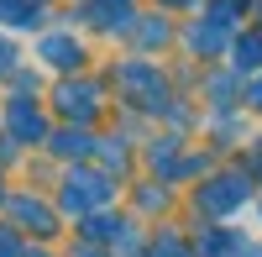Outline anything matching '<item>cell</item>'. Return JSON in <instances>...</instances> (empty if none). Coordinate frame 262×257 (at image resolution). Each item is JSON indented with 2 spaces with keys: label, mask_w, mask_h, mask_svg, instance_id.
<instances>
[{
  "label": "cell",
  "mask_w": 262,
  "mask_h": 257,
  "mask_svg": "<svg viewBox=\"0 0 262 257\" xmlns=\"http://www.w3.org/2000/svg\"><path fill=\"white\" fill-rule=\"evenodd\" d=\"M42 63H53V69H79V63H84V48H79L74 37L53 32V37H42Z\"/></svg>",
  "instance_id": "9"
},
{
  "label": "cell",
  "mask_w": 262,
  "mask_h": 257,
  "mask_svg": "<svg viewBox=\"0 0 262 257\" xmlns=\"http://www.w3.org/2000/svg\"><path fill=\"white\" fill-rule=\"evenodd\" d=\"M0 21L6 27H37V6L32 0H0Z\"/></svg>",
  "instance_id": "13"
},
{
  "label": "cell",
  "mask_w": 262,
  "mask_h": 257,
  "mask_svg": "<svg viewBox=\"0 0 262 257\" xmlns=\"http://www.w3.org/2000/svg\"><path fill=\"white\" fill-rule=\"evenodd\" d=\"M247 100H252V111H262V79H257L252 90H247Z\"/></svg>",
  "instance_id": "18"
},
{
  "label": "cell",
  "mask_w": 262,
  "mask_h": 257,
  "mask_svg": "<svg viewBox=\"0 0 262 257\" xmlns=\"http://www.w3.org/2000/svg\"><path fill=\"white\" fill-rule=\"evenodd\" d=\"M242 11H252V0H210V16L205 21H215V27H236V21H242Z\"/></svg>",
  "instance_id": "12"
},
{
  "label": "cell",
  "mask_w": 262,
  "mask_h": 257,
  "mask_svg": "<svg viewBox=\"0 0 262 257\" xmlns=\"http://www.w3.org/2000/svg\"><path fill=\"white\" fill-rule=\"evenodd\" d=\"M53 153H58V158H90V153H95V137H84V132H63V137L53 142Z\"/></svg>",
  "instance_id": "14"
},
{
  "label": "cell",
  "mask_w": 262,
  "mask_h": 257,
  "mask_svg": "<svg viewBox=\"0 0 262 257\" xmlns=\"http://www.w3.org/2000/svg\"><path fill=\"white\" fill-rule=\"evenodd\" d=\"M0 257H21V242H16V231L0 226Z\"/></svg>",
  "instance_id": "16"
},
{
  "label": "cell",
  "mask_w": 262,
  "mask_h": 257,
  "mask_svg": "<svg viewBox=\"0 0 262 257\" xmlns=\"http://www.w3.org/2000/svg\"><path fill=\"white\" fill-rule=\"evenodd\" d=\"M231 63H236V69H262V32H247V37H236L231 42Z\"/></svg>",
  "instance_id": "11"
},
{
  "label": "cell",
  "mask_w": 262,
  "mask_h": 257,
  "mask_svg": "<svg viewBox=\"0 0 262 257\" xmlns=\"http://www.w3.org/2000/svg\"><path fill=\"white\" fill-rule=\"evenodd\" d=\"M242 257H262V247H242Z\"/></svg>",
  "instance_id": "20"
},
{
  "label": "cell",
  "mask_w": 262,
  "mask_h": 257,
  "mask_svg": "<svg viewBox=\"0 0 262 257\" xmlns=\"http://www.w3.org/2000/svg\"><path fill=\"white\" fill-rule=\"evenodd\" d=\"M116 79L126 84V95H131V105H142V111H168V79H163V69H152V63H142V58H126L121 69H116Z\"/></svg>",
  "instance_id": "1"
},
{
  "label": "cell",
  "mask_w": 262,
  "mask_h": 257,
  "mask_svg": "<svg viewBox=\"0 0 262 257\" xmlns=\"http://www.w3.org/2000/svg\"><path fill=\"white\" fill-rule=\"evenodd\" d=\"M11 216L21 221V226H27V231H37V237H53V210L48 205H42V200H32V195H21V200H11Z\"/></svg>",
  "instance_id": "7"
},
{
  "label": "cell",
  "mask_w": 262,
  "mask_h": 257,
  "mask_svg": "<svg viewBox=\"0 0 262 257\" xmlns=\"http://www.w3.org/2000/svg\"><path fill=\"white\" fill-rule=\"evenodd\" d=\"M163 6H173V11H189V6H194V0H163Z\"/></svg>",
  "instance_id": "19"
},
{
  "label": "cell",
  "mask_w": 262,
  "mask_h": 257,
  "mask_svg": "<svg viewBox=\"0 0 262 257\" xmlns=\"http://www.w3.org/2000/svg\"><path fill=\"white\" fill-rule=\"evenodd\" d=\"M194 200H200V210L215 216V221H221V216H236V210L252 200V179H247V174H221V179L200 184V195H194Z\"/></svg>",
  "instance_id": "2"
},
{
  "label": "cell",
  "mask_w": 262,
  "mask_h": 257,
  "mask_svg": "<svg viewBox=\"0 0 262 257\" xmlns=\"http://www.w3.org/2000/svg\"><path fill=\"white\" fill-rule=\"evenodd\" d=\"M11 63H16V53H11V42H0V74H11Z\"/></svg>",
  "instance_id": "17"
},
{
  "label": "cell",
  "mask_w": 262,
  "mask_h": 257,
  "mask_svg": "<svg viewBox=\"0 0 262 257\" xmlns=\"http://www.w3.org/2000/svg\"><path fill=\"white\" fill-rule=\"evenodd\" d=\"M90 21H95L100 32H131V21H137V16H131V0H95V6H90Z\"/></svg>",
  "instance_id": "8"
},
{
  "label": "cell",
  "mask_w": 262,
  "mask_h": 257,
  "mask_svg": "<svg viewBox=\"0 0 262 257\" xmlns=\"http://www.w3.org/2000/svg\"><path fill=\"white\" fill-rule=\"evenodd\" d=\"M184 48H189L194 58H226V53H231V32L200 16V21H189V32H184Z\"/></svg>",
  "instance_id": "4"
},
{
  "label": "cell",
  "mask_w": 262,
  "mask_h": 257,
  "mask_svg": "<svg viewBox=\"0 0 262 257\" xmlns=\"http://www.w3.org/2000/svg\"><path fill=\"white\" fill-rule=\"evenodd\" d=\"M152 257H184V237L179 231H163V237L152 242Z\"/></svg>",
  "instance_id": "15"
},
{
  "label": "cell",
  "mask_w": 262,
  "mask_h": 257,
  "mask_svg": "<svg viewBox=\"0 0 262 257\" xmlns=\"http://www.w3.org/2000/svg\"><path fill=\"white\" fill-rule=\"evenodd\" d=\"M0 200H6V189H0Z\"/></svg>",
  "instance_id": "21"
},
{
  "label": "cell",
  "mask_w": 262,
  "mask_h": 257,
  "mask_svg": "<svg viewBox=\"0 0 262 257\" xmlns=\"http://www.w3.org/2000/svg\"><path fill=\"white\" fill-rule=\"evenodd\" d=\"M131 37H137V48H147V53H158V48L173 42V32H168L163 16H137V21H131Z\"/></svg>",
  "instance_id": "10"
},
{
  "label": "cell",
  "mask_w": 262,
  "mask_h": 257,
  "mask_svg": "<svg viewBox=\"0 0 262 257\" xmlns=\"http://www.w3.org/2000/svg\"><path fill=\"white\" fill-rule=\"evenodd\" d=\"M84 257H95V252H84Z\"/></svg>",
  "instance_id": "22"
},
{
  "label": "cell",
  "mask_w": 262,
  "mask_h": 257,
  "mask_svg": "<svg viewBox=\"0 0 262 257\" xmlns=\"http://www.w3.org/2000/svg\"><path fill=\"white\" fill-rule=\"evenodd\" d=\"M257 16H262V6H257Z\"/></svg>",
  "instance_id": "23"
},
{
  "label": "cell",
  "mask_w": 262,
  "mask_h": 257,
  "mask_svg": "<svg viewBox=\"0 0 262 257\" xmlns=\"http://www.w3.org/2000/svg\"><path fill=\"white\" fill-rule=\"evenodd\" d=\"M6 126H11L16 137H27V142H37L42 132H48V121L37 116V105H32V100H21V95L6 105Z\"/></svg>",
  "instance_id": "6"
},
{
  "label": "cell",
  "mask_w": 262,
  "mask_h": 257,
  "mask_svg": "<svg viewBox=\"0 0 262 257\" xmlns=\"http://www.w3.org/2000/svg\"><path fill=\"white\" fill-rule=\"evenodd\" d=\"M111 195H116V189H111V179H105V174L74 168V174H69V189H63V210H90V205L111 200Z\"/></svg>",
  "instance_id": "3"
},
{
  "label": "cell",
  "mask_w": 262,
  "mask_h": 257,
  "mask_svg": "<svg viewBox=\"0 0 262 257\" xmlns=\"http://www.w3.org/2000/svg\"><path fill=\"white\" fill-rule=\"evenodd\" d=\"M58 111L74 116V121H90V116L100 111V84H90V79L63 84V90H58Z\"/></svg>",
  "instance_id": "5"
}]
</instances>
